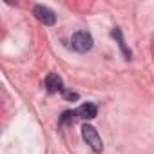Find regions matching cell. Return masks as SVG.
Segmentation results:
<instances>
[{"mask_svg": "<svg viewBox=\"0 0 154 154\" xmlns=\"http://www.w3.org/2000/svg\"><path fill=\"white\" fill-rule=\"evenodd\" d=\"M93 44H94V40H93L91 33H87V31H76L71 36V45H72L74 51H78V53L91 51L93 49Z\"/></svg>", "mask_w": 154, "mask_h": 154, "instance_id": "obj_1", "label": "cell"}, {"mask_svg": "<svg viewBox=\"0 0 154 154\" xmlns=\"http://www.w3.org/2000/svg\"><path fill=\"white\" fill-rule=\"evenodd\" d=\"M82 138H84V141L94 150V152H102L103 150V143H102V138H100V134H98V131L93 127V125H84L82 127Z\"/></svg>", "mask_w": 154, "mask_h": 154, "instance_id": "obj_2", "label": "cell"}, {"mask_svg": "<svg viewBox=\"0 0 154 154\" xmlns=\"http://www.w3.org/2000/svg\"><path fill=\"white\" fill-rule=\"evenodd\" d=\"M33 15H35L44 26H54V22H56V15H54L49 8H45V6H35Z\"/></svg>", "mask_w": 154, "mask_h": 154, "instance_id": "obj_3", "label": "cell"}, {"mask_svg": "<svg viewBox=\"0 0 154 154\" xmlns=\"http://www.w3.org/2000/svg\"><path fill=\"white\" fill-rule=\"evenodd\" d=\"M76 116L82 118V120H93V118L98 116V109H96L94 103H84L76 109Z\"/></svg>", "mask_w": 154, "mask_h": 154, "instance_id": "obj_4", "label": "cell"}, {"mask_svg": "<svg viewBox=\"0 0 154 154\" xmlns=\"http://www.w3.org/2000/svg\"><path fill=\"white\" fill-rule=\"evenodd\" d=\"M45 89H47L49 93H58V91H62V89H63L62 78H60L58 74H54V72L47 74V76H45Z\"/></svg>", "mask_w": 154, "mask_h": 154, "instance_id": "obj_5", "label": "cell"}, {"mask_svg": "<svg viewBox=\"0 0 154 154\" xmlns=\"http://www.w3.org/2000/svg\"><path fill=\"white\" fill-rule=\"evenodd\" d=\"M116 40H118V45H120V49H122V53H123V56H125V60H131L132 58V54H131V51L127 49V45H125V40H123V35H122V29H118V27H114L112 29V33H111Z\"/></svg>", "mask_w": 154, "mask_h": 154, "instance_id": "obj_6", "label": "cell"}, {"mask_svg": "<svg viewBox=\"0 0 154 154\" xmlns=\"http://www.w3.org/2000/svg\"><path fill=\"white\" fill-rule=\"evenodd\" d=\"M65 98H69V100H76V98H78V94H76V93H65Z\"/></svg>", "mask_w": 154, "mask_h": 154, "instance_id": "obj_7", "label": "cell"}]
</instances>
